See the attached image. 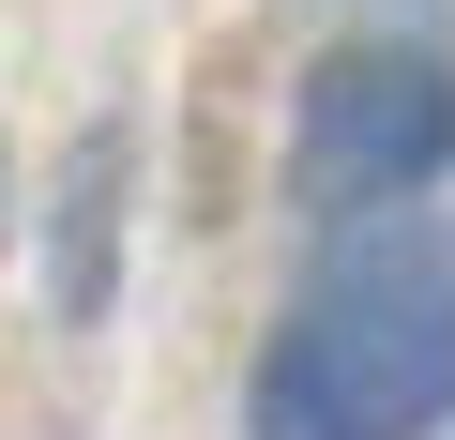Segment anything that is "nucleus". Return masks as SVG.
<instances>
[{"label": "nucleus", "mask_w": 455, "mask_h": 440, "mask_svg": "<svg viewBox=\"0 0 455 440\" xmlns=\"http://www.w3.org/2000/svg\"><path fill=\"white\" fill-rule=\"evenodd\" d=\"M440 425H455V228H364L274 319L243 440H440Z\"/></svg>", "instance_id": "obj_1"}, {"label": "nucleus", "mask_w": 455, "mask_h": 440, "mask_svg": "<svg viewBox=\"0 0 455 440\" xmlns=\"http://www.w3.org/2000/svg\"><path fill=\"white\" fill-rule=\"evenodd\" d=\"M440 167H455V61H440V46L364 31V46H334V61L304 76V107H289V182H304L319 212H395V197H425Z\"/></svg>", "instance_id": "obj_2"}, {"label": "nucleus", "mask_w": 455, "mask_h": 440, "mask_svg": "<svg viewBox=\"0 0 455 440\" xmlns=\"http://www.w3.org/2000/svg\"><path fill=\"white\" fill-rule=\"evenodd\" d=\"M107 212H122V137H92L61 167V319L107 304Z\"/></svg>", "instance_id": "obj_3"}]
</instances>
